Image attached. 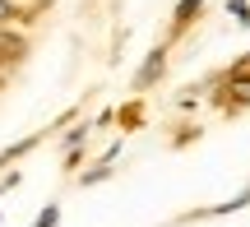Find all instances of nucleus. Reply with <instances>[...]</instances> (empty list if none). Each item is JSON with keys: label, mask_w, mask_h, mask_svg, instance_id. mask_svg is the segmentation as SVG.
Returning a JSON list of instances; mask_svg holds the SVG:
<instances>
[{"label": "nucleus", "mask_w": 250, "mask_h": 227, "mask_svg": "<svg viewBox=\"0 0 250 227\" xmlns=\"http://www.w3.org/2000/svg\"><path fill=\"white\" fill-rule=\"evenodd\" d=\"M56 223H61V209H56V204H46V213H42L33 227H56Z\"/></svg>", "instance_id": "6"}, {"label": "nucleus", "mask_w": 250, "mask_h": 227, "mask_svg": "<svg viewBox=\"0 0 250 227\" xmlns=\"http://www.w3.org/2000/svg\"><path fill=\"white\" fill-rule=\"evenodd\" d=\"M246 204H250V186H246L241 195H236V200H227V204H218L213 213H236V209H246Z\"/></svg>", "instance_id": "4"}, {"label": "nucleus", "mask_w": 250, "mask_h": 227, "mask_svg": "<svg viewBox=\"0 0 250 227\" xmlns=\"http://www.w3.org/2000/svg\"><path fill=\"white\" fill-rule=\"evenodd\" d=\"M162 70H167V51H148V61L139 65V74H134V83H139V88H148V83H158L162 79Z\"/></svg>", "instance_id": "1"}, {"label": "nucleus", "mask_w": 250, "mask_h": 227, "mask_svg": "<svg viewBox=\"0 0 250 227\" xmlns=\"http://www.w3.org/2000/svg\"><path fill=\"white\" fill-rule=\"evenodd\" d=\"M199 5H204V0H181V5H176V28H186L190 19H195V14H199Z\"/></svg>", "instance_id": "2"}, {"label": "nucleus", "mask_w": 250, "mask_h": 227, "mask_svg": "<svg viewBox=\"0 0 250 227\" xmlns=\"http://www.w3.org/2000/svg\"><path fill=\"white\" fill-rule=\"evenodd\" d=\"M227 14H232L236 23H250V5L246 0H227Z\"/></svg>", "instance_id": "5"}, {"label": "nucleus", "mask_w": 250, "mask_h": 227, "mask_svg": "<svg viewBox=\"0 0 250 227\" xmlns=\"http://www.w3.org/2000/svg\"><path fill=\"white\" fill-rule=\"evenodd\" d=\"M14 19H19V9L9 5V0H0V28H9V23H14Z\"/></svg>", "instance_id": "7"}, {"label": "nucleus", "mask_w": 250, "mask_h": 227, "mask_svg": "<svg viewBox=\"0 0 250 227\" xmlns=\"http://www.w3.org/2000/svg\"><path fill=\"white\" fill-rule=\"evenodd\" d=\"M232 98L241 102V107H250V79H246V74H236V79H232Z\"/></svg>", "instance_id": "3"}]
</instances>
